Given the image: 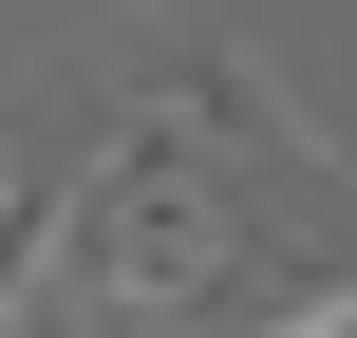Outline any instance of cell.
<instances>
[{
    "label": "cell",
    "mask_w": 357,
    "mask_h": 338,
    "mask_svg": "<svg viewBox=\"0 0 357 338\" xmlns=\"http://www.w3.org/2000/svg\"><path fill=\"white\" fill-rule=\"evenodd\" d=\"M0 338H113V320H94V301H56V282H38V301H19V320H0Z\"/></svg>",
    "instance_id": "7a4b0ae2"
},
{
    "label": "cell",
    "mask_w": 357,
    "mask_h": 338,
    "mask_svg": "<svg viewBox=\"0 0 357 338\" xmlns=\"http://www.w3.org/2000/svg\"><path fill=\"white\" fill-rule=\"evenodd\" d=\"M38 282H56V169L19 151V169H0V320H19Z\"/></svg>",
    "instance_id": "6da1fadb"
}]
</instances>
